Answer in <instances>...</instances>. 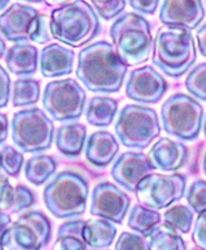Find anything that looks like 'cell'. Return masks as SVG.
<instances>
[{
	"label": "cell",
	"mask_w": 206,
	"mask_h": 250,
	"mask_svg": "<svg viewBox=\"0 0 206 250\" xmlns=\"http://www.w3.org/2000/svg\"><path fill=\"white\" fill-rule=\"evenodd\" d=\"M115 250H147L146 240L142 234L125 231L116 241Z\"/></svg>",
	"instance_id": "obj_36"
},
{
	"label": "cell",
	"mask_w": 206,
	"mask_h": 250,
	"mask_svg": "<svg viewBox=\"0 0 206 250\" xmlns=\"http://www.w3.org/2000/svg\"><path fill=\"white\" fill-rule=\"evenodd\" d=\"M40 84L33 78H19L13 84L11 103L15 107L32 106L39 101Z\"/></svg>",
	"instance_id": "obj_29"
},
{
	"label": "cell",
	"mask_w": 206,
	"mask_h": 250,
	"mask_svg": "<svg viewBox=\"0 0 206 250\" xmlns=\"http://www.w3.org/2000/svg\"><path fill=\"white\" fill-rule=\"evenodd\" d=\"M118 111V102L108 96H95L85 106L88 124L95 127H107L112 123Z\"/></svg>",
	"instance_id": "obj_23"
},
{
	"label": "cell",
	"mask_w": 206,
	"mask_h": 250,
	"mask_svg": "<svg viewBox=\"0 0 206 250\" xmlns=\"http://www.w3.org/2000/svg\"><path fill=\"white\" fill-rule=\"evenodd\" d=\"M196 45L190 30L178 27H162L153 42L151 61L156 67L172 78H180L196 62Z\"/></svg>",
	"instance_id": "obj_2"
},
{
	"label": "cell",
	"mask_w": 206,
	"mask_h": 250,
	"mask_svg": "<svg viewBox=\"0 0 206 250\" xmlns=\"http://www.w3.org/2000/svg\"><path fill=\"white\" fill-rule=\"evenodd\" d=\"M150 162L143 152L127 151L115 160L111 175L117 185L128 192H135L142 180L153 171Z\"/></svg>",
	"instance_id": "obj_15"
},
{
	"label": "cell",
	"mask_w": 206,
	"mask_h": 250,
	"mask_svg": "<svg viewBox=\"0 0 206 250\" xmlns=\"http://www.w3.org/2000/svg\"><path fill=\"white\" fill-rule=\"evenodd\" d=\"M203 132H204V136H205V139H206V115H205L204 123H203Z\"/></svg>",
	"instance_id": "obj_48"
},
{
	"label": "cell",
	"mask_w": 206,
	"mask_h": 250,
	"mask_svg": "<svg viewBox=\"0 0 206 250\" xmlns=\"http://www.w3.org/2000/svg\"><path fill=\"white\" fill-rule=\"evenodd\" d=\"M161 220L162 216L158 211L146 208L142 205H135L128 214L127 226L145 237L159 225Z\"/></svg>",
	"instance_id": "obj_28"
},
{
	"label": "cell",
	"mask_w": 206,
	"mask_h": 250,
	"mask_svg": "<svg viewBox=\"0 0 206 250\" xmlns=\"http://www.w3.org/2000/svg\"><path fill=\"white\" fill-rule=\"evenodd\" d=\"M9 132V124L8 119L5 114L0 113V144H2L8 138Z\"/></svg>",
	"instance_id": "obj_41"
},
{
	"label": "cell",
	"mask_w": 206,
	"mask_h": 250,
	"mask_svg": "<svg viewBox=\"0 0 206 250\" xmlns=\"http://www.w3.org/2000/svg\"><path fill=\"white\" fill-rule=\"evenodd\" d=\"M38 49L29 42L15 44L5 54L7 69L14 75L20 77L34 75L38 67Z\"/></svg>",
	"instance_id": "obj_20"
},
{
	"label": "cell",
	"mask_w": 206,
	"mask_h": 250,
	"mask_svg": "<svg viewBox=\"0 0 206 250\" xmlns=\"http://www.w3.org/2000/svg\"><path fill=\"white\" fill-rule=\"evenodd\" d=\"M1 154V170L7 175L18 178L24 166V155L10 146H3L0 150Z\"/></svg>",
	"instance_id": "obj_32"
},
{
	"label": "cell",
	"mask_w": 206,
	"mask_h": 250,
	"mask_svg": "<svg viewBox=\"0 0 206 250\" xmlns=\"http://www.w3.org/2000/svg\"><path fill=\"white\" fill-rule=\"evenodd\" d=\"M50 30L56 41L78 48L94 41L102 33V26L92 5L76 0L52 11Z\"/></svg>",
	"instance_id": "obj_3"
},
{
	"label": "cell",
	"mask_w": 206,
	"mask_h": 250,
	"mask_svg": "<svg viewBox=\"0 0 206 250\" xmlns=\"http://www.w3.org/2000/svg\"><path fill=\"white\" fill-rule=\"evenodd\" d=\"M98 17L104 21H112L123 14L126 0H89Z\"/></svg>",
	"instance_id": "obj_33"
},
{
	"label": "cell",
	"mask_w": 206,
	"mask_h": 250,
	"mask_svg": "<svg viewBox=\"0 0 206 250\" xmlns=\"http://www.w3.org/2000/svg\"><path fill=\"white\" fill-rule=\"evenodd\" d=\"M55 144L58 151L67 158H77L81 154L87 140V130L79 122L64 123L55 131Z\"/></svg>",
	"instance_id": "obj_21"
},
{
	"label": "cell",
	"mask_w": 206,
	"mask_h": 250,
	"mask_svg": "<svg viewBox=\"0 0 206 250\" xmlns=\"http://www.w3.org/2000/svg\"><path fill=\"white\" fill-rule=\"evenodd\" d=\"M192 250H202V249H200V248H197V247H196V248H194V249H192Z\"/></svg>",
	"instance_id": "obj_50"
},
{
	"label": "cell",
	"mask_w": 206,
	"mask_h": 250,
	"mask_svg": "<svg viewBox=\"0 0 206 250\" xmlns=\"http://www.w3.org/2000/svg\"><path fill=\"white\" fill-rule=\"evenodd\" d=\"M6 54V44L2 41V38L0 37V58H2L3 55Z\"/></svg>",
	"instance_id": "obj_44"
},
{
	"label": "cell",
	"mask_w": 206,
	"mask_h": 250,
	"mask_svg": "<svg viewBox=\"0 0 206 250\" xmlns=\"http://www.w3.org/2000/svg\"><path fill=\"white\" fill-rule=\"evenodd\" d=\"M42 106L56 122H73L83 115L86 93L73 78L49 82L42 93Z\"/></svg>",
	"instance_id": "obj_9"
},
{
	"label": "cell",
	"mask_w": 206,
	"mask_h": 250,
	"mask_svg": "<svg viewBox=\"0 0 206 250\" xmlns=\"http://www.w3.org/2000/svg\"><path fill=\"white\" fill-rule=\"evenodd\" d=\"M204 1H205V3H206V0H204Z\"/></svg>",
	"instance_id": "obj_51"
},
{
	"label": "cell",
	"mask_w": 206,
	"mask_h": 250,
	"mask_svg": "<svg viewBox=\"0 0 206 250\" xmlns=\"http://www.w3.org/2000/svg\"><path fill=\"white\" fill-rule=\"evenodd\" d=\"M128 67L112 44L99 41L84 47L78 54L76 76L89 92L114 94L122 88Z\"/></svg>",
	"instance_id": "obj_1"
},
{
	"label": "cell",
	"mask_w": 206,
	"mask_h": 250,
	"mask_svg": "<svg viewBox=\"0 0 206 250\" xmlns=\"http://www.w3.org/2000/svg\"><path fill=\"white\" fill-rule=\"evenodd\" d=\"M42 1H44L47 6L53 7L54 9H56V8L69 5V3L76 1V0H42Z\"/></svg>",
	"instance_id": "obj_43"
},
{
	"label": "cell",
	"mask_w": 206,
	"mask_h": 250,
	"mask_svg": "<svg viewBox=\"0 0 206 250\" xmlns=\"http://www.w3.org/2000/svg\"><path fill=\"white\" fill-rule=\"evenodd\" d=\"M118 142L131 150L143 151L161 134V123L155 109L127 104L120 109L115 123Z\"/></svg>",
	"instance_id": "obj_6"
},
{
	"label": "cell",
	"mask_w": 206,
	"mask_h": 250,
	"mask_svg": "<svg viewBox=\"0 0 206 250\" xmlns=\"http://www.w3.org/2000/svg\"><path fill=\"white\" fill-rule=\"evenodd\" d=\"M196 38L198 50H200L202 56L206 58V22L197 29Z\"/></svg>",
	"instance_id": "obj_40"
},
{
	"label": "cell",
	"mask_w": 206,
	"mask_h": 250,
	"mask_svg": "<svg viewBox=\"0 0 206 250\" xmlns=\"http://www.w3.org/2000/svg\"><path fill=\"white\" fill-rule=\"evenodd\" d=\"M119 151L118 141L108 131H97L85 143L87 161L97 167H106L114 161Z\"/></svg>",
	"instance_id": "obj_19"
},
{
	"label": "cell",
	"mask_w": 206,
	"mask_h": 250,
	"mask_svg": "<svg viewBox=\"0 0 206 250\" xmlns=\"http://www.w3.org/2000/svg\"><path fill=\"white\" fill-rule=\"evenodd\" d=\"M105 250H106V249H105Z\"/></svg>",
	"instance_id": "obj_52"
},
{
	"label": "cell",
	"mask_w": 206,
	"mask_h": 250,
	"mask_svg": "<svg viewBox=\"0 0 206 250\" xmlns=\"http://www.w3.org/2000/svg\"><path fill=\"white\" fill-rule=\"evenodd\" d=\"M186 200L194 212L202 213L206 211V181L196 180L186 192Z\"/></svg>",
	"instance_id": "obj_34"
},
{
	"label": "cell",
	"mask_w": 206,
	"mask_h": 250,
	"mask_svg": "<svg viewBox=\"0 0 206 250\" xmlns=\"http://www.w3.org/2000/svg\"><path fill=\"white\" fill-rule=\"evenodd\" d=\"M75 53L59 44L46 46L39 54L40 73L44 77L56 78L69 75L74 69Z\"/></svg>",
	"instance_id": "obj_18"
},
{
	"label": "cell",
	"mask_w": 206,
	"mask_h": 250,
	"mask_svg": "<svg viewBox=\"0 0 206 250\" xmlns=\"http://www.w3.org/2000/svg\"><path fill=\"white\" fill-rule=\"evenodd\" d=\"M205 17L202 0H163L159 21L165 26L196 29Z\"/></svg>",
	"instance_id": "obj_16"
},
{
	"label": "cell",
	"mask_w": 206,
	"mask_h": 250,
	"mask_svg": "<svg viewBox=\"0 0 206 250\" xmlns=\"http://www.w3.org/2000/svg\"><path fill=\"white\" fill-rule=\"evenodd\" d=\"M11 139L24 153H41L52 147L55 126L52 119L38 107L15 113L10 124Z\"/></svg>",
	"instance_id": "obj_8"
},
{
	"label": "cell",
	"mask_w": 206,
	"mask_h": 250,
	"mask_svg": "<svg viewBox=\"0 0 206 250\" xmlns=\"http://www.w3.org/2000/svg\"><path fill=\"white\" fill-rule=\"evenodd\" d=\"M38 15L32 6L14 3L0 15V34L15 44L28 42Z\"/></svg>",
	"instance_id": "obj_14"
},
{
	"label": "cell",
	"mask_w": 206,
	"mask_h": 250,
	"mask_svg": "<svg viewBox=\"0 0 206 250\" xmlns=\"http://www.w3.org/2000/svg\"><path fill=\"white\" fill-rule=\"evenodd\" d=\"M52 239V224L40 211L21 214L3 233L0 250H41Z\"/></svg>",
	"instance_id": "obj_10"
},
{
	"label": "cell",
	"mask_w": 206,
	"mask_h": 250,
	"mask_svg": "<svg viewBox=\"0 0 206 250\" xmlns=\"http://www.w3.org/2000/svg\"><path fill=\"white\" fill-rule=\"evenodd\" d=\"M11 93V80L7 70L0 65V108L6 107L9 103Z\"/></svg>",
	"instance_id": "obj_38"
},
{
	"label": "cell",
	"mask_w": 206,
	"mask_h": 250,
	"mask_svg": "<svg viewBox=\"0 0 206 250\" xmlns=\"http://www.w3.org/2000/svg\"><path fill=\"white\" fill-rule=\"evenodd\" d=\"M144 238L147 250H186V244L180 232L165 224L155 227Z\"/></svg>",
	"instance_id": "obj_26"
},
{
	"label": "cell",
	"mask_w": 206,
	"mask_h": 250,
	"mask_svg": "<svg viewBox=\"0 0 206 250\" xmlns=\"http://www.w3.org/2000/svg\"><path fill=\"white\" fill-rule=\"evenodd\" d=\"M36 197L32 190L25 186H7L0 197V212L16 214L35 205Z\"/></svg>",
	"instance_id": "obj_24"
},
{
	"label": "cell",
	"mask_w": 206,
	"mask_h": 250,
	"mask_svg": "<svg viewBox=\"0 0 206 250\" xmlns=\"http://www.w3.org/2000/svg\"><path fill=\"white\" fill-rule=\"evenodd\" d=\"M53 35L50 30V17L45 14H39L37 16L35 26L30 36V42H37V44H47L52 41Z\"/></svg>",
	"instance_id": "obj_35"
},
{
	"label": "cell",
	"mask_w": 206,
	"mask_h": 250,
	"mask_svg": "<svg viewBox=\"0 0 206 250\" xmlns=\"http://www.w3.org/2000/svg\"><path fill=\"white\" fill-rule=\"evenodd\" d=\"M85 221L69 220L57 230V238L52 250H87L83 237Z\"/></svg>",
	"instance_id": "obj_25"
},
{
	"label": "cell",
	"mask_w": 206,
	"mask_h": 250,
	"mask_svg": "<svg viewBox=\"0 0 206 250\" xmlns=\"http://www.w3.org/2000/svg\"><path fill=\"white\" fill-rule=\"evenodd\" d=\"M203 120V106L186 94H174L162 105L161 125L163 130L183 142H193L198 139Z\"/></svg>",
	"instance_id": "obj_7"
},
{
	"label": "cell",
	"mask_w": 206,
	"mask_h": 250,
	"mask_svg": "<svg viewBox=\"0 0 206 250\" xmlns=\"http://www.w3.org/2000/svg\"><path fill=\"white\" fill-rule=\"evenodd\" d=\"M203 172H204V174L206 177V153H205L204 159H203Z\"/></svg>",
	"instance_id": "obj_46"
},
{
	"label": "cell",
	"mask_w": 206,
	"mask_h": 250,
	"mask_svg": "<svg viewBox=\"0 0 206 250\" xmlns=\"http://www.w3.org/2000/svg\"><path fill=\"white\" fill-rule=\"evenodd\" d=\"M0 171H1V154H0Z\"/></svg>",
	"instance_id": "obj_49"
},
{
	"label": "cell",
	"mask_w": 206,
	"mask_h": 250,
	"mask_svg": "<svg viewBox=\"0 0 206 250\" xmlns=\"http://www.w3.org/2000/svg\"><path fill=\"white\" fill-rule=\"evenodd\" d=\"M131 9L142 15H154L161 0H127Z\"/></svg>",
	"instance_id": "obj_39"
},
{
	"label": "cell",
	"mask_w": 206,
	"mask_h": 250,
	"mask_svg": "<svg viewBox=\"0 0 206 250\" xmlns=\"http://www.w3.org/2000/svg\"><path fill=\"white\" fill-rule=\"evenodd\" d=\"M89 185L83 175L63 171L50 179L44 189L46 208L58 219H75L83 216L87 208Z\"/></svg>",
	"instance_id": "obj_5"
},
{
	"label": "cell",
	"mask_w": 206,
	"mask_h": 250,
	"mask_svg": "<svg viewBox=\"0 0 206 250\" xmlns=\"http://www.w3.org/2000/svg\"><path fill=\"white\" fill-rule=\"evenodd\" d=\"M57 163L50 155L37 154L28 159L25 164V177L32 185L39 187L55 174Z\"/></svg>",
	"instance_id": "obj_27"
},
{
	"label": "cell",
	"mask_w": 206,
	"mask_h": 250,
	"mask_svg": "<svg viewBox=\"0 0 206 250\" xmlns=\"http://www.w3.org/2000/svg\"><path fill=\"white\" fill-rule=\"evenodd\" d=\"M131 206V199L111 182H100L92 191L91 214L122 225Z\"/></svg>",
	"instance_id": "obj_13"
},
{
	"label": "cell",
	"mask_w": 206,
	"mask_h": 250,
	"mask_svg": "<svg viewBox=\"0 0 206 250\" xmlns=\"http://www.w3.org/2000/svg\"><path fill=\"white\" fill-rule=\"evenodd\" d=\"M166 226L170 227L175 231L188 233L192 229L194 221V211L187 206L177 205L170 207L163 214Z\"/></svg>",
	"instance_id": "obj_30"
},
{
	"label": "cell",
	"mask_w": 206,
	"mask_h": 250,
	"mask_svg": "<svg viewBox=\"0 0 206 250\" xmlns=\"http://www.w3.org/2000/svg\"><path fill=\"white\" fill-rule=\"evenodd\" d=\"M187 147L181 142L169 138H161L153 144L147 154L154 170L176 172L187 161Z\"/></svg>",
	"instance_id": "obj_17"
},
{
	"label": "cell",
	"mask_w": 206,
	"mask_h": 250,
	"mask_svg": "<svg viewBox=\"0 0 206 250\" xmlns=\"http://www.w3.org/2000/svg\"><path fill=\"white\" fill-rule=\"evenodd\" d=\"M169 84L153 66L146 65L128 74L125 93L139 104H156L167 92Z\"/></svg>",
	"instance_id": "obj_12"
},
{
	"label": "cell",
	"mask_w": 206,
	"mask_h": 250,
	"mask_svg": "<svg viewBox=\"0 0 206 250\" xmlns=\"http://www.w3.org/2000/svg\"><path fill=\"white\" fill-rule=\"evenodd\" d=\"M110 36L116 54L127 67L146 62L153 53L150 25L139 14L119 15L112 22Z\"/></svg>",
	"instance_id": "obj_4"
},
{
	"label": "cell",
	"mask_w": 206,
	"mask_h": 250,
	"mask_svg": "<svg viewBox=\"0 0 206 250\" xmlns=\"http://www.w3.org/2000/svg\"><path fill=\"white\" fill-rule=\"evenodd\" d=\"M186 178L180 173H150L138 183L136 198L142 206L153 210L169 208L185 195Z\"/></svg>",
	"instance_id": "obj_11"
},
{
	"label": "cell",
	"mask_w": 206,
	"mask_h": 250,
	"mask_svg": "<svg viewBox=\"0 0 206 250\" xmlns=\"http://www.w3.org/2000/svg\"><path fill=\"white\" fill-rule=\"evenodd\" d=\"M185 87L193 97L206 102V62L190 70L185 80Z\"/></svg>",
	"instance_id": "obj_31"
},
{
	"label": "cell",
	"mask_w": 206,
	"mask_h": 250,
	"mask_svg": "<svg viewBox=\"0 0 206 250\" xmlns=\"http://www.w3.org/2000/svg\"><path fill=\"white\" fill-rule=\"evenodd\" d=\"M192 240L197 248L206 250V211L198 213L195 224H194Z\"/></svg>",
	"instance_id": "obj_37"
},
{
	"label": "cell",
	"mask_w": 206,
	"mask_h": 250,
	"mask_svg": "<svg viewBox=\"0 0 206 250\" xmlns=\"http://www.w3.org/2000/svg\"><path fill=\"white\" fill-rule=\"evenodd\" d=\"M11 225V218L9 214L5 212H0V242H1V238L3 233L7 230V228Z\"/></svg>",
	"instance_id": "obj_42"
},
{
	"label": "cell",
	"mask_w": 206,
	"mask_h": 250,
	"mask_svg": "<svg viewBox=\"0 0 206 250\" xmlns=\"http://www.w3.org/2000/svg\"><path fill=\"white\" fill-rule=\"evenodd\" d=\"M117 228L112 221L96 217L85 221L83 237L87 247L93 250L108 249L114 244Z\"/></svg>",
	"instance_id": "obj_22"
},
{
	"label": "cell",
	"mask_w": 206,
	"mask_h": 250,
	"mask_svg": "<svg viewBox=\"0 0 206 250\" xmlns=\"http://www.w3.org/2000/svg\"><path fill=\"white\" fill-rule=\"evenodd\" d=\"M21 1H26V2H33V3H39L42 0H21Z\"/></svg>",
	"instance_id": "obj_47"
},
{
	"label": "cell",
	"mask_w": 206,
	"mask_h": 250,
	"mask_svg": "<svg viewBox=\"0 0 206 250\" xmlns=\"http://www.w3.org/2000/svg\"><path fill=\"white\" fill-rule=\"evenodd\" d=\"M9 2L10 0H0V13L6 10V8L9 5Z\"/></svg>",
	"instance_id": "obj_45"
}]
</instances>
